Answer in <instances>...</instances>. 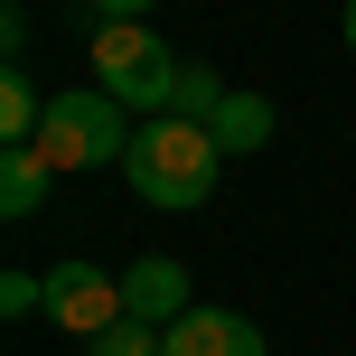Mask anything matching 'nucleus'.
<instances>
[{
    "label": "nucleus",
    "instance_id": "f257e3e1",
    "mask_svg": "<svg viewBox=\"0 0 356 356\" xmlns=\"http://www.w3.org/2000/svg\"><path fill=\"white\" fill-rule=\"evenodd\" d=\"M216 169H225L216 131H207V122H178V113H150V122L131 131V150H122L131 197H141V207H160V216L207 207V197H216Z\"/></svg>",
    "mask_w": 356,
    "mask_h": 356
},
{
    "label": "nucleus",
    "instance_id": "f03ea898",
    "mask_svg": "<svg viewBox=\"0 0 356 356\" xmlns=\"http://www.w3.org/2000/svg\"><path fill=\"white\" fill-rule=\"evenodd\" d=\"M122 150H131V113L113 104L104 85L47 94V122H38V160H47L56 178H75V169H122Z\"/></svg>",
    "mask_w": 356,
    "mask_h": 356
},
{
    "label": "nucleus",
    "instance_id": "7ed1b4c3",
    "mask_svg": "<svg viewBox=\"0 0 356 356\" xmlns=\"http://www.w3.org/2000/svg\"><path fill=\"white\" fill-rule=\"evenodd\" d=\"M188 56H169V38L150 29V19H113V29H94V85L113 94L122 113H169V85Z\"/></svg>",
    "mask_w": 356,
    "mask_h": 356
},
{
    "label": "nucleus",
    "instance_id": "20e7f679",
    "mask_svg": "<svg viewBox=\"0 0 356 356\" xmlns=\"http://www.w3.org/2000/svg\"><path fill=\"white\" fill-rule=\"evenodd\" d=\"M47 319L56 328H66V338H104V328L113 319H131V309H122V272H94V263H56L47 272Z\"/></svg>",
    "mask_w": 356,
    "mask_h": 356
},
{
    "label": "nucleus",
    "instance_id": "39448f33",
    "mask_svg": "<svg viewBox=\"0 0 356 356\" xmlns=\"http://www.w3.org/2000/svg\"><path fill=\"white\" fill-rule=\"evenodd\" d=\"M160 356H263V328L244 309H207L197 300L178 328H160Z\"/></svg>",
    "mask_w": 356,
    "mask_h": 356
},
{
    "label": "nucleus",
    "instance_id": "423d86ee",
    "mask_svg": "<svg viewBox=\"0 0 356 356\" xmlns=\"http://www.w3.org/2000/svg\"><path fill=\"white\" fill-rule=\"evenodd\" d=\"M122 309H131V319H150V328H178V319H188V263H169V253H141V263H131L122 272Z\"/></svg>",
    "mask_w": 356,
    "mask_h": 356
},
{
    "label": "nucleus",
    "instance_id": "0eeeda50",
    "mask_svg": "<svg viewBox=\"0 0 356 356\" xmlns=\"http://www.w3.org/2000/svg\"><path fill=\"white\" fill-rule=\"evenodd\" d=\"M216 150H225V160H253V150L272 141V94H225V113H216Z\"/></svg>",
    "mask_w": 356,
    "mask_h": 356
},
{
    "label": "nucleus",
    "instance_id": "6e6552de",
    "mask_svg": "<svg viewBox=\"0 0 356 356\" xmlns=\"http://www.w3.org/2000/svg\"><path fill=\"white\" fill-rule=\"evenodd\" d=\"M38 122H47V104H38L29 66L0 75V150H38Z\"/></svg>",
    "mask_w": 356,
    "mask_h": 356
},
{
    "label": "nucleus",
    "instance_id": "1a4fd4ad",
    "mask_svg": "<svg viewBox=\"0 0 356 356\" xmlns=\"http://www.w3.org/2000/svg\"><path fill=\"white\" fill-rule=\"evenodd\" d=\"M47 160L38 150H0V216H38V197H47Z\"/></svg>",
    "mask_w": 356,
    "mask_h": 356
},
{
    "label": "nucleus",
    "instance_id": "9d476101",
    "mask_svg": "<svg viewBox=\"0 0 356 356\" xmlns=\"http://www.w3.org/2000/svg\"><path fill=\"white\" fill-rule=\"evenodd\" d=\"M169 113H178V122H216V113H225V85H216V66H178Z\"/></svg>",
    "mask_w": 356,
    "mask_h": 356
},
{
    "label": "nucleus",
    "instance_id": "9b49d317",
    "mask_svg": "<svg viewBox=\"0 0 356 356\" xmlns=\"http://www.w3.org/2000/svg\"><path fill=\"white\" fill-rule=\"evenodd\" d=\"M47 309V272H0V319H38Z\"/></svg>",
    "mask_w": 356,
    "mask_h": 356
},
{
    "label": "nucleus",
    "instance_id": "f8f14e48",
    "mask_svg": "<svg viewBox=\"0 0 356 356\" xmlns=\"http://www.w3.org/2000/svg\"><path fill=\"white\" fill-rule=\"evenodd\" d=\"M94 356H160V328L150 319H113L104 338H94Z\"/></svg>",
    "mask_w": 356,
    "mask_h": 356
},
{
    "label": "nucleus",
    "instance_id": "ddd939ff",
    "mask_svg": "<svg viewBox=\"0 0 356 356\" xmlns=\"http://www.w3.org/2000/svg\"><path fill=\"white\" fill-rule=\"evenodd\" d=\"M94 10V29H113V19H150V0H85Z\"/></svg>",
    "mask_w": 356,
    "mask_h": 356
},
{
    "label": "nucleus",
    "instance_id": "4468645a",
    "mask_svg": "<svg viewBox=\"0 0 356 356\" xmlns=\"http://www.w3.org/2000/svg\"><path fill=\"white\" fill-rule=\"evenodd\" d=\"M347 47H356V0H347Z\"/></svg>",
    "mask_w": 356,
    "mask_h": 356
}]
</instances>
